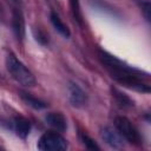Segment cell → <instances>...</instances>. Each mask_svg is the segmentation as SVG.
Segmentation results:
<instances>
[{
  "label": "cell",
  "instance_id": "cell-13",
  "mask_svg": "<svg viewBox=\"0 0 151 151\" xmlns=\"http://www.w3.org/2000/svg\"><path fill=\"white\" fill-rule=\"evenodd\" d=\"M90 4H91L96 9H100V11H103V12H105V13H110V14H112V15H114V17H118V15H119L118 12L114 11V8H113L110 4H107V2H105V1H103V0H91Z\"/></svg>",
  "mask_w": 151,
  "mask_h": 151
},
{
  "label": "cell",
  "instance_id": "cell-8",
  "mask_svg": "<svg viewBox=\"0 0 151 151\" xmlns=\"http://www.w3.org/2000/svg\"><path fill=\"white\" fill-rule=\"evenodd\" d=\"M45 120L50 126L55 129L58 132H64L67 129V120H66L65 116L60 112H50V113H47L46 117H45Z\"/></svg>",
  "mask_w": 151,
  "mask_h": 151
},
{
  "label": "cell",
  "instance_id": "cell-1",
  "mask_svg": "<svg viewBox=\"0 0 151 151\" xmlns=\"http://www.w3.org/2000/svg\"><path fill=\"white\" fill-rule=\"evenodd\" d=\"M99 59L104 67L107 70V72L111 74V77L119 84L144 93H149L151 91L150 85L144 80L147 78L149 74L143 76L142 71L129 66L127 64L106 51H99Z\"/></svg>",
  "mask_w": 151,
  "mask_h": 151
},
{
  "label": "cell",
  "instance_id": "cell-14",
  "mask_svg": "<svg viewBox=\"0 0 151 151\" xmlns=\"http://www.w3.org/2000/svg\"><path fill=\"white\" fill-rule=\"evenodd\" d=\"M70 5H71V11H72L74 20L81 26L83 25V14H81V9H80L79 0H70Z\"/></svg>",
  "mask_w": 151,
  "mask_h": 151
},
{
  "label": "cell",
  "instance_id": "cell-9",
  "mask_svg": "<svg viewBox=\"0 0 151 151\" xmlns=\"http://www.w3.org/2000/svg\"><path fill=\"white\" fill-rule=\"evenodd\" d=\"M13 130L18 137L26 139L31 131V123L28 119L21 116H17L13 119Z\"/></svg>",
  "mask_w": 151,
  "mask_h": 151
},
{
  "label": "cell",
  "instance_id": "cell-4",
  "mask_svg": "<svg viewBox=\"0 0 151 151\" xmlns=\"http://www.w3.org/2000/svg\"><path fill=\"white\" fill-rule=\"evenodd\" d=\"M68 147L67 140L58 132L47 131L38 140V149L41 151H61Z\"/></svg>",
  "mask_w": 151,
  "mask_h": 151
},
{
  "label": "cell",
  "instance_id": "cell-15",
  "mask_svg": "<svg viewBox=\"0 0 151 151\" xmlns=\"http://www.w3.org/2000/svg\"><path fill=\"white\" fill-rule=\"evenodd\" d=\"M79 138H80V142H81L87 149H90V150H99V149H100L99 145H98L88 134H86L85 132L79 131Z\"/></svg>",
  "mask_w": 151,
  "mask_h": 151
},
{
  "label": "cell",
  "instance_id": "cell-17",
  "mask_svg": "<svg viewBox=\"0 0 151 151\" xmlns=\"http://www.w3.org/2000/svg\"><path fill=\"white\" fill-rule=\"evenodd\" d=\"M33 35H34L35 40H37L39 44H41V45H46V44L48 42L47 37H46L40 29H34V31H33Z\"/></svg>",
  "mask_w": 151,
  "mask_h": 151
},
{
  "label": "cell",
  "instance_id": "cell-11",
  "mask_svg": "<svg viewBox=\"0 0 151 151\" xmlns=\"http://www.w3.org/2000/svg\"><path fill=\"white\" fill-rule=\"evenodd\" d=\"M50 19H51V22L52 25L54 26V28L65 38H68L71 35V32H70V28L63 22V20L60 19V17L55 13V12H51L50 13Z\"/></svg>",
  "mask_w": 151,
  "mask_h": 151
},
{
  "label": "cell",
  "instance_id": "cell-2",
  "mask_svg": "<svg viewBox=\"0 0 151 151\" xmlns=\"http://www.w3.org/2000/svg\"><path fill=\"white\" fill-rule=\"evenodd\" d=\"M6 67L11 77L20 85L28 86V87H32L35 85L37 81H35V77L33 76V73L13 53H9L6 57Z\"/></svg>",
  "mask_w": 151,
  "mask_h": 151
},
{
  "label": "cell",
  "instance_id": "cell-5",
  "mask_svg": "<svg viewBox=\"0 0 151 151\" xmlns=\"http://www.w3.org/2000/svg\"><path fill=\"white\" fill-rule=\"evenodd\" d=\"M87 99H88L87 94L85 93V91L80 86H78L77 84H73V83L70 84V86H68V100L73 107L81 109V107L86 106Z\"/></svg>",
  "mask_w": 151,
  "mask_h": 151
},
{
  "label": "cell",
  "instance_id": "cell-6",
  "mask_svg": "<svg viewBox=\"0 0 151 151\" xmlns=\"http://www.w3.org/2000/svg\"><path fill=\"white\" fill-rule=\"evenodd\" d=\"M100 134H101L103 140L107 145H110L111 147L122 149L124 146V138L120 136V133L116 129H112L110 126H105L104 129H101Z\"/></svg>",
  "mask_w": 151,
  "mask_h": 151
},
{
  "label": "cell",
  "instance_id": "cell-3",
  "mask_svg": "<svg viewBox=\"0 0 151 151\" xmlns=\"http://www.w3.org/2000/svg\"><path fill=\"white\" fill-rule=\"evenodd\" d=\"M114 126H116V130L120 133V136L126 142H129L130 144L140 145L143 143V139H142V136H140L139 131L126 117H123V116L116 117Z\"/></svg>",
  "mask_w": 151,
  "mask_h": 151
},
{
  "label": "cell",
  "instance_id": "cell-12",
  "mask_svg": "<svg viewBox=\"0 0 151 151\" xmlns=\"http://www.w3.org/2000/svg\"><path fill=\"white\" fill-rule=\"evenodd\" d=\"M112 94H113V97L116 98V101H117V104H118L120 107H124V109H125V107H132V106L134 105L133 100H132L129 96H126L125 93L118 91L117 88H112Z\"/></svg>",
  "mask_w": 151,
  "mask_h": 151
},
{
  "label": "cell",
  "instance_id": "cell-16",
  "mask_svg": "<svg viewBox=\"0 0 151 151\" xmlns=\"http://www.w3.org/2000/svg\"><path fill=\"white\" fill-rule=\"evenodd\" d=\"M136 1H137L138 6L140 7L145 19L147 21H150V18H151V4H150V0H136Z\"/></svg>",
  "mask_w": 151,
  "mask_h": 151
},
{
  "label": "cell",
  "instance_id": "cell-7",
  "mask_svg": "<svg viewBox=\"0 0 151 151\" xmlns=\"http://www.w3.org/2000/svg\"><path fill=\"white\" fill-rule=\"evenodd\" d=\"M12 27H13V32H14L17 39L19 41H22V39L25 37V20H24V15H22L21 11L18 8H14V11H13Z\"/></svg>",
  "mask_w": 151,
  "mask_h": 151
},
{
  "label": "cell",
  "instance_id": "cell-10",
  "mask_svg": "<svg viewBox=\"0 0 151 151\" xmlns=\"http://www.w3.org/2000/svg\"><path fill=\"white\" fill-rule=\"evenodd\" d=\"M19 96L20 98L31 107L35 109V110H42L45 107H47V103L44 101L42 99L38 98V97H34L33 94L28 93V92H25V91H20L19 92Z\"/></svg>",
  "mask_w": 151,
  "mask_h": 151
}]
</instances>
